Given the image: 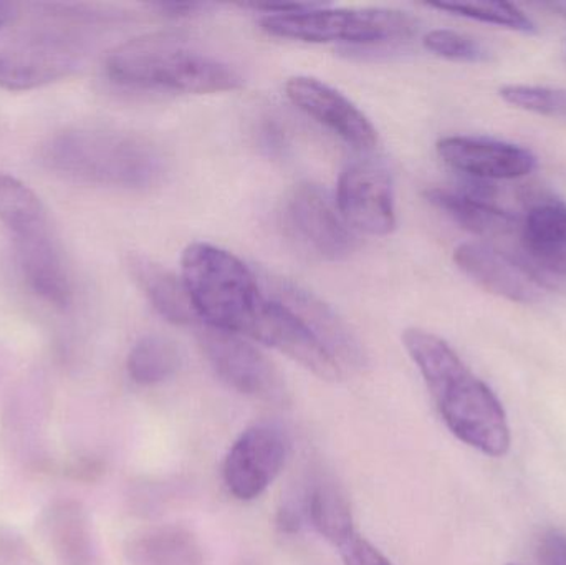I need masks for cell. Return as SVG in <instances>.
<instances>
[{"label": "cell", "instance_id": "9c48e42d", "mask_svg": "<svg viewBox=\"0 0 566 565\" xmlns=\"http://www.w3.org/2000/svg\"><path fill=\"white\" fill-rule=\"evenodd\" d=\"M199 345L212 370L232 390L262 404H289L290 390L281 370L241 335L206 327L199 332Z\"/></svg>", "mask_w": 566, "mask_h": 565}, {"label": "cell", "instance_id": "5bb4252c", "mask_svg": "<svg viewBox=\"0 0 566 565\" xmlns=\"http://www.w3.org/2000/svg\"><path fill=\"white\" fill-rule=\"evenodd\" d=\"M438 155L455 171L484 182L524 178L538 165L537 156L524 146L479 136L442 138Z\"/></svg>", "mask_w": 566, "mask_h": 565}, {"label": "cell", "instance_id": "4fadbf2b", "mask_svg": "<svg viewBox=\"0 0 566 565\" xmlns=\"http://www.w3.org/2000/svg\"><path fill=\"white\" fill-rule=\"evenodd\" d=\"M269 295L290 308L305 327L315 335L329 357L342 368L361 370L366 367V352L349 325L308 289L282 278H265Z\"/></svg>", "mask_w": 566, "mask_h": 565}, {"label": "cell", "instance_id": "f546056e", "mask_svg": "<svg viewBox=\"0 0 566 565\" xmlns=\"http://www.w3.org/2000/svg\"><path fill=\"white\" fill-rule=\"evenodd\" d=\"M338 550L343 565H392L378 547L373 546L358 533L353 534Z\"/></svg>", "mask_w": 566, "mask_h": 565}, {"label": "cell", "instance_id": "4316f807", "mask_svg": "<svg viewBox=\"0 0 566 565\" xmlns=\"http://www.w3.org/2000/svg\"><path fill=\"white\" fill-rule=\"evenodd\" d=\"M422 42L429 52L452 62L482 63L491 60V50L481 40L455 30H431Z\"/></svg>", "mask_w": 566, "mask_h": 565}, {"label": "cell", "instance_id": "30bf717a", "mask_svg": "<svg viewBox=\"0 0 566 565\" xmlns=\"http://www.w3.org/2000/svg\"><path fill=\"white\" fill-rule=\"evenodd\" d=\"M289 443L272 425H254L234 441L222 467L229 493L239 501H254L269 490L285 464Z\"/></svg>", "mask_w": 566, "mask_h": 565}, {"label": "cell", "instance_id": "83f0119b", "mask_svg": "<svg viewBox=\"0 0 566 565\" xmlns=\"http://www.w3.org/2000/svg\"><path fill=\"white\" fill-rule=\"evenodd\" d=\"M105 473L106 464L102 458L95 454H76L69 460H59L53 477L63 478L73 483L92 484L102 480Z\"/></svg>", "mask_w": 566, "mask_h": 565}, {"label": "cell", "instance_id": "6da1fadb", "mask_svg": "<svg viewBox=\"0 0 566 565\" xmlns=\"http://www.w3.org/2000/svg\"><path fill=\"white\" fill-rule=\"evenodd\" d=\"M402 344L449 431L485 457H505L511 450V427L491 387L469 370L444 338L432 332L408 328Z\"/></svg>", "mask_w": 566, "mask_h": 565}, {"label": "cell", "instance_id": "8fae6325", "mask_svg": "<svg viewBox=\"0 0 566 565\" xmlns=\"http://www.w3.org/2000/svg\"><path fill=\"white\" fill-rule=\"evenodd\" d=\"M283 218L293 238L319 258L342 261L355 251V236L319 186H296L286 198Z\"/></svg>", "mask_w": 566, "mask_h": 565}, {"label": "cell", "instance_id": "7c38bea8", "mask_svg": "<svg viewBox=\"0 0 566 565\" xmlns=\"http://www.w3.org/2000/svg\"><path fill=\"white\" fill-rule=\"evenodd\" d=\"M336 208L346 224L371 236L396 228L395 195L385 168L371 161L346 166L338 179Z\"/></svg>", "mask_w": 566, "mask_h": 565}, {"label": "cell", "instance_id": "484cf974", "mask_svg": "<svg viewBox=\"0 0 566 565\" xmlns=\"http://www.w3.org/2000/svg\"><path fill=\"white\" fill-rule=\"evenodd\" d=\"M499 93L505 103L515 108L547 116V118L566 119V90L551 88V86L505 85Z\"/></svg>", "mask_w": 566, "mask_h": 565}, {"label": "cell", "instance_id": "44dd1931", "mask_svg": "<svg viewBox=\"0 0 566 565\" xmlns=\"http://www.w3.org/2000/svg\"><path fill=\"white\" fill-rule=\"evenodd\" d=\"M426 198L455 224L482 238L509 234L517 226V218L511 212L465 191L434 188L426 192Z\"/></svg>", "mask_w": 566, "mask_h": 565}, {"label": "cell", "instance_id": "7a4b0ae2", "mask_svg": "<svg viewBox=\"0 0 566 565\" xmlns=\"http://www.w3.org/2000/svg\"><path fill=\"white\" fill-rule=\"evenodd\" d=\"M42 159L59 175L108 188H151L168 171V158L153 139L103 126L59 133L43 146Z\"/></svg>", "mask_w": 566, "mask_h": 565}, {"label": "cell", "instance_id": "5b68a950", "mask_svg": "<svg viewBox=\"0 0 566 565\" xmlns=\"http://www.w3.org/2000/svg\"><path fill=\"white\" fill-rule=\"evenodd\" d=\"M0 222L13 238L30 289L53 307H69L72 282L49 211L29 186L6 172H0Z\"/></svg>", "mask_w": 566, "mask_h": 565}, {"label": "cell", "instance_id": "cb8c5ba5", "mask_svg": "<svg viewBox=\"0 0 566 565\" xmlns=\"http://www.w3.org/2000/svg\"><path fill=\"white\" fill-rule=\"evenodd\" d=\"M181 367L178 345L163 335L139 338L126 358L128 377L142 387H155L175 377Z\"/></svg>", "mask_w": 566, "mask_h": 565}, {"label": "cell", "instance_id": "1f68e13d", "mask_svg": "<svg viewBox=\"0 0 566 565\" xmlns=\"http://www.w3.org/2000/svg\"><path fill=\"white\" fill-rule=\"evenodd\" d=\"M156 7H158L161 12H165L166 15L171 17H188L198 12V10L205 9L202 3L195 2H166L158 3Z\"/></svg>", "mask_w": 566, "mask_h": 565}, {"label": "cell", "instance_id": "f1b7e54d", "mask_svg": "<svg viewBox=\"0 0 566 565\" xmlns=\"http://www.w3.org/2000/svg\"><path fill=\"white\" fill-rule=\"evenodd\" d=\"M0 565H42L32 544L10 526H0Z\"/></svg>", "mask_w": 566, "mask_h": 565}, {"label": "cell", "instance_id": "7402d4cb", "mask_svg": "<svg viewBox=\"0 0 566 565\" xmlns=\"http://www.w3.org/2000/svg\"><path fill=\"white\" fill-rule=\"evenodd\" d=\"M129 269L149 304L165 321L176 325H189L198 321L185 284L171 271L142 255L132 258Z\"/></svg>", "mask_w": 566, "mask_h": 565}, {"label": "cell", "instance_id": "836d02e7", "mask_svg": "<svg viewBox=\"0 0 566 565\" xmlns=\"http://www.w3.org/2000/svg\"><path fill=\"white\" fill-rule=\"evenodd\" d=\"M511 565H515V564H511Z\"/></svg>", "mask_w": 566, "mask_h": 565}, {"label": "cell", "instance_id": "4dcf8cb0", "mask_svg": "<svg viewBox=\"0 0 566 565\" xmlns=\"http://www.w3.org/2000/svg\"><path fill=\"white\" fill-rule=\"evenodd\" d=\"M538 564L566 565V534L560 531H548L538 541Z\"/></svg>", "mask_w": 566, "mask_h": 565}, {"label": "cell", "instance_id": "e0dca14e", "mask_svg": "<svg viewBox=\"0 0 566 565\" xmlns=\"http://www.w3.org/2000/svg\"><path fill=\"white\" fill-rule=\"evenodd\" d=\"M286 96L305 115L332 129L356 148H371L378 133L368 116L343 93L313 76H292L285 85Z\"/></svg>", "mask_w": 566, "mask_h": 565}, {"label": "cell", "instance_id": "d6a6232c", "mask_svg": "<svg viewBox=\"0 0 566 565\" xmlns=\"http://www.w3.org/2000/svg\"><path fill=\"white\" fill-rule=\"evenodd\" d=\"M12 10H10V6H7V3L0 2V29H2L3 25H6L7 22L10 20V15H12Z\"/></svg>", "mask_w": 566, "mask_h": 565}, {"label": "cell", "instance_id": "ba28073f", "mask_svg": "<svg viewBox=\"0 0 566 565\" xmlns=\"http://www.w3.org/2000/svg\"><path fill=\"white\" fill-rule=\"evenodd\" d=\"M53 388L45 375L29 374L12 385L0 407V444L20 470L53 477L56 460L50 448Z\"/></svg>", "mask_w": 566, "mask_h": 565}, {"label": "cell", "instance_id": "2e32d148", "mask_svg": "<svg viewBox=\"0 0 566 565\" xmlns=\"http://www.w3.org/2000/svg\"><path fill=\"white\" fill-rule=\"evenodd\" d=\"M454 262L479 287L517 304H534L545 285L532 269L488 242H464L454 251Z\"/></svg>", "mask_w": 566, "mask_h": 565}, {"label": "cell", "instance_id": "8992f818", "mask_svg": "<svg viewBox=\"0 0 566 565\" xmlns=\"http://www.w3.org/2000/svg\"><path fill=\"white\" fill-rule=\"evenodd\" d=\"M95 13H73L72 22L32 27L0 45V86L10 92L40 88L82 66L92 46Z\"/></svg>", "mask_w": 566, "mask_h": 565}, {"label": "cell", "instance_id": "603a6c76", "mask_svg": "<svg viewBox=\"0 0 566 565\" xmlns=\"http://www.w3.org/2000/svg\"><path fill=\"white\" fill-rule=\"evenodd\" d=\"M305 511L316 533L335 547L356 534L348 498L329 478H322L313 484L306 498Z\"/></svg>", "mask_w": 566, "mask_h": 565}, {"label": "cell", "instance_id": "d6986e66", "mask_svg": "<svg viewBox=\"0 0 566 565\" xmlns=\"http://www.w3.org/2000/svg\"><path fill=\"white\" fill-rule=\"evenodd\" d=\"M522 244L535 264L566 278V202L552 195L532 199L522 222Z\"/></svg>", "mask_w": 566, "mask_h": 565}, {"label": "cell", "instance_id": "277c9868", "mask_svg": "<svg viewBox=\"0 0 566 565\" xmlns=\"http://www.w3.org/2000/svg\"><path fill=\"white\" fill-rule=\"evenodd\" d=\"M181 272L192 307L208 327L248 337L268 295L238 255L196 242L182 254Z\"/></svg>", "mask_w": 566, "mask_h": 565}, {"label": "cell", "instance_id": "d4e9b609", "mask_svg": "<svg viewBox=\"0 0 566 565\" xmlns=\"http://www.w3.org/2000/svg\"><path fill=\"white\" fill-rule=\"evenodd\" d=\"M432 9L444 10L465 19L502 27L521 33H534L535 23L524 10L509 2H439Z\"/></svg>", "mask_w": 566, "mask_h": 565}, {"label": "cell", "instance_id": "3957f363", "mask_svg": "<svg viewBox=\"0 0 566 565\" xmlns=\"http://www.w3.org/2000/svg\"><path fill=\"white\" fill-rule=\"evenodd\" d=\"M105 66L113 82L129 88L205 95L242 86L238 70L175 33L128 40L109 52Z\"/></svg>", "mask_w": 566, "mask_h": 565}, {"label": "cell", "instance_id": "52a82bcc", "mask_svg": "<svg viewBox=\"0 0 566 565\" xmlns=\"http://www.w3.org/2000/svg\"><path fill=\"white\" fill-rule=\"evenodd\" d=\"M261 25L282 39L349 45L402 42L418 32V20L401 10L323 9L310 3L295 12L265 15Z\"/></svg>", "mask_w": 566, "mask_h": 565}, {"label": "cell", "instance_id": "ffe728a7", "mask_svg": "<svg viewBox=\"0 0 566 565\" xmlns=\"http://www.w3.org/2000/svg\"><path fill=\"white\" fill-rule=\"evenodd\" d=\"M129 565H209L198 534L181 524H159L126 540Z\"/></svg>", "mask_w": 566, "mask_h": 565}, {"label": "cell", "instance_id": "9a60e30c", "mask_svg": "<svg viewBox=\"0 0 566 565\" xmlns=\"http://www.w3.org/2000/svg\"><path fill=\"white\" fill-rule=\"evenodd\" d=\"M248 337L275 348L322 380L336 381L343 377L342 368L329 357L315 335L286 305L272 295H268V301L259 312Z\"/></svg>", "mask_w": 566, "mask_h": 565}, {"label": "cell", "instance_id": "ac0fdd59", "mask_svg": "<svg viewBox=\"0 0 566 565\" xmlns=\"http://www.w3.org/2000/svg\"><path fill=\"white\" fill-rule=\"evenodd\" d=\"M36 527L56 565H102L95 524L82 501H50L40 511Z\"/></svg>", "mask_w": 566, "mask_h": 565}]
</instances>
